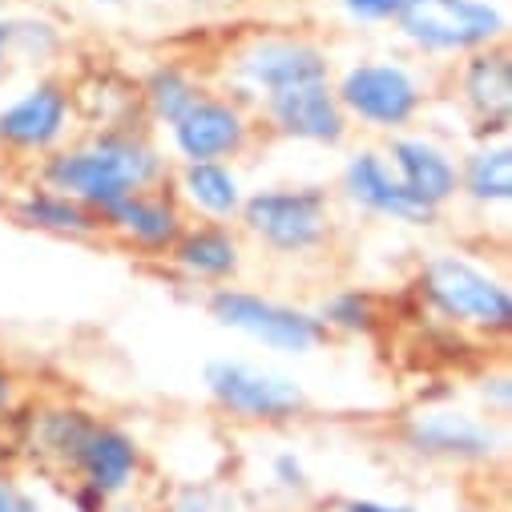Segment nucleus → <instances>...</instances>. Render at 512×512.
I'll list each match as a JSON object with an SVG mask.
<instances>
[{
  "label": "nucleus",
  "mask_w": 512,
  "mask_h": 512,
  "mask_svg": "<svg viewBox=\"0 0 512 512\" xmlns=\"http://www.w3.org/2000/svg\"><path fill=\"white\" fill-rule=\"evenodd\" d=\"M158 170V158L125 138H109L97 142L93 150L81 154H65L49 166V182L57 190H69L85 202H97L105 210H113L121 198H134L138 186H146Z\"/></svg>",
  "instance_id": "nucleus-1"
},
{
  "label": "nucleus",
  "mask_w": 512,
  "mask_h": 512,
  "mask_svg": "<svg viewBox=\"0 0 512 512\" xmlns=\"http://www.w3.org/2000/svg\"><path fill=\"white\" fill-rule=\"evenodd\" d=\"M400 25L428 49H472L500 33V17L476 0H400Z\"/></svg>",
  "instance_id": "nucleus-2"
},
{
  "label": "nucleus",
  "mask_w": 512,
  "mask_h": 512,
  "mask_svg": "<svg viewBox=\"0 0 512 512\" xmlns=\"http://www.w3.org/2000/svg\"><path fill=\"white\" fill-rule=\"evenodd\" d=\"M428 295L444 315L464 319V323L508 327V319H512L508 291L460 259H436L428 267Z\"/></svg>",
  "instance_id": "nucleus-3"
},
{
  "label": "nucleus",
  "mask_w": 512,
  "mask_h": 512,
  "mask_svg": "<svg viewBox=\"0 0 512 512\" xmlns=\"http://www.w3.org/2000/svg\"><path fill=\"white\" fill-rule=\"evenodd\" d=\"M214 319L234 327V331H246L254 339H263L279 351H311L323 335V327L299 311H287L279 303H267V299H254V295H238V291H222L214 295L210 303Z\"/></svg>",
  "instance_id": "nucleus-4"
},
{
  "label": "nucleus",
  "mask_w": 512,
  "mask_h": 512,
  "mask_svg": "<svg viewBox=\"0 0 512 512\" xmlns=\"http://www.w3.org/2000/svg\"><path fill=\"white\" fill-rule=\"evenodd\" d=\"M210 392L238 416L250 420H283L303 408V392L291 379L271 375V371H254L242 363H214L206 371Z\"/></svg>",
  "instance_id": "nucleus-5"
},
{
  "label": "nucleus",
  "mask_w": 512,
  "mask_h": 512,
  "mask_svg": "<svg viewBox=\"0 0 512 512\" xmlns=\"http://www.w3.org/2000/svg\"><path fill=\"white\" fill-rule=\"evenodd\" d=\"M246 222L283 250L315 246L327 226L319 194H259L246 202Z\"/></svg>",
  "instance_id": "nucleus-6"
},
{
  "label": "nucleus",
  "mask_w": 512,
  "mask_h": 512,
  "mask_svg": "<svg viewBox=\"0 0 512 512\" xmlns=\"http://www.w3.org/2000/svg\"><path fill=\"white\" fill-rule=\"evenodd\" d=\"M343 101L359 117H367L375 125H400L416 109V85H412V77L404 69H392V65H359L343 81Z\"/></svg>",
  "instance_id": "nucleus-7"
},
{
  "label": "nucleus",
  "mask_w": 512,
  "mask_h": 512,
  "mask_svg": "<svg viewBox=\"0 0 512 512\" xmlns=\"http://www.w3.org/2000/svg\"><path fill=\"white\" fill-rule=\"evenodd\" d=\"M271 113L295 138H311V142H339L343 138V117H339L323 81L275 89L271 93Z\"/></svg>",
  "instance_id": "nucleus-8"
},
{
  "label": "nucleus",
  "mask_w": 512,
  "mask_h": 512,
  "mask_svg": "<svg viewBox=\"0 0 512 512\" xmlns=\"http://www.w3.org/2000/svg\"><path fill=\"white\" fill-rule=\"evenodd\" d=\"M347 190L355 202L379 210V214H392L400 222H432L436 206L420 202L404 182H392L383 174V166L371 158V154H359L351 166H347Z\"/></svg>",
  "instance_id": "nucleus-9"
},
{
  "label": "nucleus",
  "mask_w": 512,
  "mask_h": 512,
  "mask_svg": "<svg viewBox=\"0 0 512 512\" xmlns=\"http://www.w3.org/2000/svg\"><path fill=\"white\" fill-rule=\"evenodd\" d=\"M246 77L275 89H291V85H307V81H323L327 61L307 49V45H291V41H267V45H254L242 61Z\"/></svg>",
  "instance_id": "nucleus-10"
},
{
  "label": "nucleus",
  "mask_w": 512,
  "mask_h": 512,
  "mask_svg": "<svg viewBox=\"0 0 512 512\" xmlns=\"http://www.w3.org/2000/svg\"><path fill=\"white\" fill-rule=\"evenodd\" d=\"M174 138L190 162H210L218 154L238 150L242 142V121L226 105H194L186 117L174 121Z\"/></svg>",
  "instance_id": "nucleus-11"
},
{
  "label": "nucleus",
  "mask_w": 512,
  "mask_h": 512,
  "mask_svg": "<svg viewBox=\"0 0 512 512\" xmlns=\"http://www.w3.org/2000/svg\"><path fill=\"white\" fill-rule=\"evenodd\" d=\"M77 464L85 468L89 488L97 496H109V492H121L125 484H130V476L138 468V448H134L130 436H121L113 428H93Z\"/></svg>",
  "instance_id": "nucleus-12"
},
{
  "label": "nucleus",
  "mask_w": 512,
  "mask_h": 512,
  "mask_svg": "<svg viewBox=\"0 0 512 512\" xmlns=\"http://www.w3.org/2000/svg\"><path fill=\"white\" fill-rule=\"evenodd\" d=\"M65 125V97L45 85V89H33L25 101H17L9 113H0V138H9L17 146H49Z\"/></svg>",
  "instance_id": "nucleus-13"
},
{
  "label": "nucleus",
  "mask_w": 512,
  "mask_h": 512,
  "mask_svg": "<svg viewBox=\"0 0 512 512\" xmlns=\"http://www.w3.org/2000/svg\"><path fill=\"white\" fill-rule=\"evenodd\" d=\"M396 162L404 170V186L428 206H440L456 190V170L424 142H400L396 146Z\"/></svg>",
  "instance_id": "nucleus-14"
},
{
  "label": "nucleus",
  "mask_w": 512,
  "mask_h": 512,
  "mask_svg": "<svg viewBox=\"0 0 512 512\" xmlns=\"http://www.w3.org/2000/svg\"><path fill=\"white\" fill-rule=\"evenodd\" d=\"M416 440L428 444L432 452H460V456H484L492 448V436L480 424H472L464 416H448V412L424 416L416 424Z\"/></svg>",
  "instance_id": "nucleus-15"
},
{
  "label": "nucleus",
  "mask_w": 512,
  "mask_h": 512,
  "mask_svg": "<svg viewBox=\"0 0 512 512\" xmlns=\"http://www.w3.org/2000/svg\"><path fill=\"white\" fill-rule=\"evenodd\" d=\"M464 89H468V97H472L476 109H484V113H504V109H508V93H512L508 61H504V57H480V61H472Z\"/></svg>",
  "instance_id": "nucleus-16"
},
{
  "label": "nucleus",
  "mask_w": 512,
  "mask_h": 512,
  "mask_svg": "<svg viewBox=\"0 0 512 512\" xmlns=\"http://www.w3.org/2000/svg\"><path fill=\"white\" fill-rule=\"evenodd\" d=\"M125 230L138 234L142 242H170L178 222H174V210L158 206V202H142V198H121L113 210H109Z\"/></svg>",
  "instance_id": "nucleus-17"
},
{
  "label": "nucleus",
  "mask_w": 512,
  "mask_h": 512,
  "mask_svg": "<svg viewBox=\"0 0 512 512\" xmlns=\"http://www.w3.org/2000/svg\"><path fill=\"white\" fill-rule=\"evenodd\" d=\"M178 259H182V267H190L198 275H230L234 263H238V250H234V242L226 234L202 230V234H194V238L182 242Z\"/></svg>",
  "instance_id": "nucleus-18"
},
{
  "label": "nucleus",
  "mask_w": 512,
  "mask_h": 512,
  "mask_svg": "<svg viewBox=\"0 0 512 512\" xmlns=\"http://www.w3.org/2000/svg\"><path fill=\"white\" fill-rule=\"evenodd\" d=\"M186 190H190V198H194L198 206H206V210H214V214H230V210L238 206V186H234V178H230L222 166H214V162H194V166L186 170Z\"/></svg>",
  "instance_id": "nucleus-19"
},
{
  "label": "nucleus",
  "mask_w": 512,
  "mask_h": 512,
  "mask_svg": "<svg viewBox=\"0 0 512 512\" xmlns=\"http://www.w3.org/2000/svg\"><path fill=\"white\" fill-rule=\"evenodd\" d=\"M468 190L480 202H504L512 194V162L508 150H484L468 166Z\"/></svg>",
  "instance_id": "nucleus-20"
},
{
  "label": "nucleus",
  "mask_w": 512,
  "mask_h": 512,
  "mask_svg": "<svg viewBox=\"0 0 512 512\" xmlns=\"http://www.w3.org/2000/svg\"><path fill=\"white\" fill-rule=\"evenodd\" d=\"M29 222H41V226H57V230H85L89 226V218L69 202V198H49V194H41V198H29L25 202V210H21Z\"/></svg>",
  "instance_id": "nucleus-21"
},
{
  "label": "nucleus",
  "mask_w": 512,
  "mask_h": 512,
  "mask_svg": "<svg viewBox=\"0 0 512 512\" xmlns=\"http://www.w3.org/2000/svg\"><path fill=\"white\" fill-rule=\"evenodd\" d=\"M154 109L166 117V121H178V117H186L194 105H198V97H194V89L178 77V73H158L154 77Z\"/></svg>",
  "instance_id": "nucleus-22"
},
{
  "label": "nucleus",
  "mask_w": 512,
  "mask_h": 512,
  "mask_svg": "<svg viewBox=\"0 0 512 512\" xmlns=\"http://www.w3.org/2000/svg\"><path fill=\"white\" fill-rule=\"evenodd\" d=\"M89 424L77 416V412H61V416H53L49 420V428H45V440H49V448H57V452H65V456H81V448H85V440H89Z\"/></svg>",
  "instance_id": "nucleus-23"
},
{
  "label": "nucleus",
  "mask_w": 512,
  "mask_h": 512,
  "mask_svg": "<svg viewBox=\"0 0 512 512\" xmlns=\"http://www.w3.org/2000/svg\"><path fill=\"white\" fill-rule=\"evenodd\" d=\"M331 319H335V323H343V327H367V323H371L367 299H359V295H347V299H339V303L331 307Z\"/></svg>",
  "instance_id": "nucleus-24"
},
{
  "label": "nucleus",
  "mask_w": 512,
  "mask_h": 512,
  "mask_svg": "<svg viewBox=\"0 0 512 512\" xmlns=\"http://www.w3.org/2000/svg\"><path fill=\"white\" fill-rule=\"evenodd\" d=\"M343 5L363 21H383V17H392L400 9V0H343Z\"/></svg>",
  "instance_id": "nucleus-25"
},
{
  "label": "nucleus",
  "mask_w": 512,
  "mask_h": 512,
  "mask_svg": "<svg viewBox=\"0 0 512 512\" xmlns=\"http://www.w3.org/2000/svg\"><path fill=\"white\" fill-rule=\"evenodd\" d=\"M0 512H41L25 492L9 488V484H0Z\"/></svg>",
  "instance_id": "nucleus-26"
},
{
  "label": "nucleus",
  "mask_w": 512,
  "mask_h": 512,
  "mask_svg": "<svg viewBox=\"0 0 512 512\" xmlns=\"http://www.w3.org/2000/svg\"><path fill=\"white\" fill-rule=\"evenodd\" d=\"M347 512H412V508H392V504H375V500H351Z\"/></svg>",
  "instance_id": "nucleus-27"
},
{
  "label": "nucleus",
  "mask_w": 512,
  "mask_h": 512,
  "mask_svg": "<svg viewBox=\"0 0 512 512\" xmlns=\"http://www.w3.org/2000/svg\"><path fill=\"white\" fill-rule=\"evenodd\" d=\"M279 472H283V484H303V480H299L303 472H299L295 460H279Z\"/></svg>",
  "instance_id": "nucleus-28"
},
{
  "label": "nucleus",
  "mask_w": 512,
  "mask_h": 512,
  "mask_svg": "<svg viewBox=\"0 0 512 512\" xmlns=\"http://www.w3.org/2000/svg\"><path fill=\"white\" fill-rule=\"evenodd\" d=\"M5 400H9V379L0 375V404H5Z\"/></svg>",
  "instance_id": "nucleus-29"
},
{
  "label": "nucleus",
  "mask_w": 512,
  "mask_h": 512,
  "mask_svg": "<svg viewBox=\"0 0 512 512\" xmlns=\"http://www.w3.org/2000/svg\"><path fill=\"white\" fill-rule=\"evenodd\" d=\"M5 37H9V29H5V25H0V49H5Z\"/></svg>",
  "instance_id": "nucleus-30"
}]
</instances>
